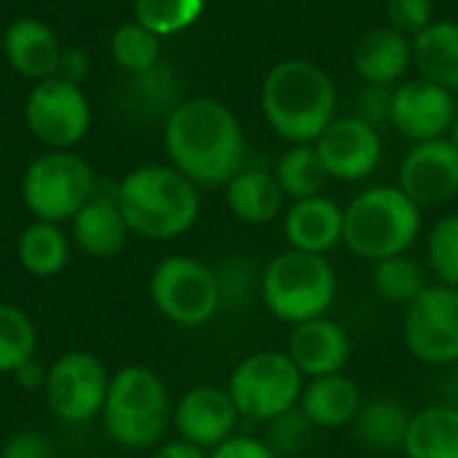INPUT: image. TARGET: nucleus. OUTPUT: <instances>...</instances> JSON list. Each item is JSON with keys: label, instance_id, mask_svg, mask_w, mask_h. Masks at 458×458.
I'll return each instance as SVG.
<instances>
[{"label": "nucleus", "instance_id": "obj_1", "mask_svg": "<svg viewBox=\"0 0 458 458\" xmlns=\"http://www.w3.org/2000/svg\"><path fill=\"white\" fill-rule=\"evenodd\" d=\"M164 150L196 188H225L244 169L247 140L228 105L215 97H191L169 110Z\"/></svg>", "mask_w": 458, "mask_h": 458}, {"label": "nucleus", "instance_id": "obj_2", "mask_svg": "<svg viewBox=\"0 0 458 458\" xmlns=\"http://www.w3.org/2000/svg\"><path fill=\"white\" fill-rule=\"evenodd\" d=\"M260 107L268 126L284 142L314 145L335 118V81L317 62L282 59L263 78Z\"/></svg>", "mask_w": 458, "mask_h": 458}, {"label": "nucleus", "instance_id": "obj_3", "mask_svg": "<svg viewBox=\"0 0 458 458\" xmlns=\"http://www.w3.org/2000/svg\"><path fill=\"white\" fill-rule=\"evenodd\" d=\"M118 209L131 233L150 242L185 236L201 215L199 188L172 164H145L115 185Z\"/></svg>", "mask_w": 458, "mask_h": 458}, {"label": "nucleus", "instance_id": "obj_4", "mask_svg": "<svg viewBox=\"0 0 458 458\" xmlns=\"http://www.w3.org/2000/svg\"><path fill=\"white\" fill-rule=\"evenodd\" d=\"M174 400L164 378L148 365H126L110 376L102 424L123 451H153L166 440Z\"/></svg>", "mask_w": 458, "mask_h": 458}, {"label": "nucleus", "instance_id": "obj_5", "mask_svg": "<svg viewBox=\"0 0 458 458\" xmlns=\"http://www.w3.org/2000/svg\"><path fill=\"white\" fill-rule=\"evenodd\" d=\"M421 228L424 212L397 185L365 188L344 207V244L368 263L411 252Z\"/></svg>", "mask_w": 458, "mask_h": 458}, {"label": "nucleus", "instance_id": "obj_6", "mask_svg": "<svg viewBox=\"0 0 458 458\" xmlns=\"http://www.w3.org/2000/svg\"><path fill=\"white\" fill-rule=\"evenodd\" d=\"M335 301L338 274L325 255H309L287 247L263 266L260 303L274 319L290 327L327 317Z\"/></svg>", "mask_w": 458, "mask_h": 458}, {"label": "nucleus", "instance_id": "obj_7", "mask_svg": "<svg viewBox=\"0 0 458 458\" xmlns=\"http://www.w3.org/2000/svg\"><path fill=\"white\" fill-rule=\"evenodd\" d=\"M306 378L284 349H260L242 357L228 376V394L250 424H268L271 419L298 408Z\"/></svg>", "mask_w": 458, "mask_h": 458}, {"label": "nucleus", "instance_id": "obj_8", "mask_svg": "<svg viewBox=\"0 0 458 458\" xmlns=\"http://www.w3.org/2000/svg\"><path fill=\"white\" fill-rule=\"evenodd\" d=\"M153 309L177 327H204L223 311L220 284L212 266L193 255L161 258L148 279Z\"/></svg>", "mask_w": 458, "mask_h": 458}, {"label": "nucleus", "instance_id": "obj_9", "mask_svg": "<svg viewBox=\"0 0 458 458\" xmlns=\"http://www.w3.org/2000/svg\"><path fill=\"white\" fill-rule=\"evenodd\" d=\"M94 191V172L75 150H46L21 174V201L43 223H70Z\"/></svg>", "mask_w": 458, "mask_h": 458}, {"label": "nucleus", "instance_id": "obj_10", "mask_svg": "<svg viewBox=\"0 0 458 458\" xmlns=\"http://www.w3.org/2000/svg\"><path fill=\"white\" fill-rule=\"evenodd\" d=\"M30 134L48 150H72L91 129V105L78 83L59 75L38 81L24 102Z\"/></svg>", "mask_w": 458, "mask_h": 458}, {"label": "nucleus", "instance_id": "obj_11", "mask_svg": "<svg viewBox=\"0 0 458 458\" xmlns=\"http://www.w3.org/2000/svg\"><path fill=\"white\" fill-rule=\"evenodd\" d=\"M110 376L91 352H64L48 365L43 397L48 411L64 424H89L102 416Z\"/></svg>", "mask_w": 458, "mask_h": 458}, {"label": "nucleus", "instance_id": "obj_12", "mask_svg": "<svg viewBox=\"0 0 458 458\" xmlns=\"http://www.w3.org/2000/svg\"><path fill=\"white\" fill-rule=\"evenodd\" d=\"M408 354L429 368L458 362V290L432 282L403 314Z\"/></svg>", "mask_w": 458, "mask_h": 458}, {"label": "nucleus", "instance_id": "obj_13", "mask_svg": "<svg viewBox=\"0 0 458 458\" xmlns=\"http://www.w3.org/2000/svg\"><path fill=\"white\" fill-rule=\"evenodd\" d=\"M397 188L424 212L443 209L458 199V150L448 137L416 142L397 174Z\"/></svg>", "mask_w": 458, "mask_h": 458}, {"label": "nucleus", "instance_id": "obj_14", "mask_svg": "<svg viewBox=\"0 0 458 458\" xmlns=\"http://www.w3.org/2000/svg\"><path fill=\"white\" fill-rule=\"evenodd\" d=\"M325 172L338 182L368 180L384 158L381 131L357 115H335L333 123L314 142Z\"/></svg>", "mask_w": 458, "mask_h": 458}, {"label": "nucleus", "instance_id": "obj_15", "mask_svg": "<svg viewBox=\"0 0 458 458\" xmlns=\"http://www.w3.org/2000/svg\"><path fill=\"white\" fill-rule=\"evenodd\" d=\"M242 416L225 386L199 384L174 400L172 427L177 437L212 451L239 432Z\"/></svg>", "mask_w": 458, "mask_h": 458}, {"label": "nucleus", "instance_id": "obj_16", "mask_svg": "<svg viewBox=\"0 0 458 458\" xmlns=\"http://www.w3.org/2000/svg\"><path fill=\"white\" fill-rule=\"evenodd\" d=\"M454 121H456V94L454 91H448L421 75L394 86L392 126L413 145L448 137Z\"/></svg>", "mask_w": 458, "mask_h": 458}, {"label": "nucleus", "instance_id": "obj_17", "mask_svg": "<svg viewBox=\"0 0 458 458\" xmlns=\"http://www.w3.org/2000/svg\"><path fill=\"white\" fill-rule=\"evenodd\" d=\"M284 352L306 381L333 376L344 373L352 360V335L338 319L327 314L295 325L290 330Z\"/></svg>", "mask_w": 458, "mask_h": 458}, {"label": "nucleus", "instance_id": "obj_18", "mask_svg": "<svg viewBox=\"0 0 458 458\" xmlns=\"http://www.w3.org/2000/svg\"><path fill=\"white\" fill-rule=\"evenodd\" d=\"M282 233L290 250L327 258L344 244V207L325 193L290 201L282 215Z\"/></svg>", "mask_w": 458, "mask_h": 458}, {"label": "nucleus", "instance_id": "obj_19", "mask_svg": "<svg viewBox=\"0 0 458 458\" xmlns=\"http://www.w3.org/2000/svg\"><path fill=\"white\" fill-rule=\"evenodd\" d=\"M62 51L64 46L59 43L56 32L32 16L13 19L3 32V54L8 67L35 83L56 75Z\"/></svg>", "mask_w": 458, "mask_h": 458}, {"label": "nucleus", "instance_id": "obj_20", "mask_svg": "<svg viewBox=\"0 0 458 458\" xmlns=\"http://www.w3.org/2000/svg\"><path fill=\"white\" fill-rule=\"evenodd\" d=\"M70 225H72L70 231L72 244L89 258H99V260L121 255L131 233L118 209L115 188L110 196L94 191V196L83 204V209L70 220Z\"/></svg>", "mask_w": 458, "mask_h": 458}, {"label": "nucleus", "instance_id": "obj_21", "mask_svg": "<svg viewBox=\"0 0 458 458\" xmlns=\"http://www.w3.org/2000/svg\"><path fill=\"white\" fill-rule=\"evenodd\" d=\"M365 397L360 384L346 373L309 378L303 384L298 408L314 429H346L354 424Z\"/></svg>", "mask_w": 458, "mask_h": 458}, {"label": "nucleus", "instance_id": "obj_22", "mask_svg": "<svg viewBox=\"0 0 458 458\" xmlns=\"http://www.w3.org/2000/svg\"><path fill=\"white\" fill-rule=\"evenodd\" d=\"M354 70L365 83L394 86L413 64V40L394 27H376L362 35L354 48Z\"/></svg>", "mask_w": 458, "mask_h": 458}, {"label": "nucleus", "instance_id": "obj_23", "mask_svg": "<svg viewBox=\"0 0 458 458\" xmlns=\"http://www.w3.org/2000/svg\"><path fill=\"white\" fill-rule=\"evenodd\" d=\"M225 207L244 225H268L284 215L287 196L274 172L244 166L225 182Z\"/></svg>", "mask_w": 458, "mask_h": 458}, {"label": "nucleus", "instance_id": "obj_24", "mask_svg": "<svg viewBox=\"0 0 458 458\" xmlns=\"http://www.w3.org/2000/svg\"><path fill=\"white\" fill-rule=\"evenodd\" d=\"M400 454L405 458H458V405L432 403L416 411Z\"/></svg>", "mask_w": 458, "mask_h": 458}, {"label": "nucleus", "instance_id": "obj_25", "mask_svg": "<svg viewBox=\"0 0 458 458\" xmlns=\"http://www.w3.org/2000/svg\"><path fill=\"white\" fill-rule=\"evenodd\" d=\"M411 411L394 397L365 400L352 429L357 443L370 454H394L403 451L405 432L411 424Z\"/></svg>", "mask_w": 458, "mask_h": 458}, {"label": "nucleus", "instance_id": "obj_26", "mask_svg": "<svg viewBox=\"0 0 458 458\" xmlns=\"http://www.w3.org/2000/svg\"><path fill=\"white\" fill-rule=\"evenodd\" d=\"M413 64L421 78L458 94V21L437 19L413 38Z\"/></svg>", "mask_w": 458, "mask_h": 458}, {"label": "nucleus", "instance_id": "obj_27", "mask_svg": "<svg viewBox=\"0 0 458 458\" xmlns=\"http://www.w3.org/2000/svg\"><path fill=\"white\" fill-rule=\"evenodd\" d=\"M70 250H72V239L64 233V228L43 220L30 223L16 242L19 266L38 279H51L62 274L70 263Z\"/></svg>", "mask_w": 458, "mask_h": 458}, {"label": "nucleus", "instance_id": "obj_28", "mask_svg": "<svg viewBox=\"0 0 458 458\" xmlns=\"http://www.w3.org/2000/svg\"><path fill=\"white\" fill-rule=\"evenodd\" d=\"M370 284L378 293L381 301L392 303V306H411L432 282H429V271L424 268V263H419L416 258H411V252L405 255H394L378 263H370Z\"/></svg>", "mask_w": 458, "mask_h": 458}, {"label": "nucleus", "instance_id": "obj_29", "mask_svg": "<svg viewBox=\"0 0 458 458\" xmlns=\"http://www.w3.org/2000/svg\"><path fill=\"white\" fill-rule=\"evenodd\" d=\"M274 177H276L282 193L287 196V201L322 196L325 185L330 180L314 145H290L279 156Z\"/></svg>", "mask_w": 458, "mask_h": 458}, {"label": "nucleus", "instance_id": "obj_30", "mask_svg": "<svg viewBox=\"0 0 458 458\" xmlns=\"http://www.w3.org/2000/svg\"><path fill=\"white\" fill-rule=\"evenodd\" d=\"M110 54H113V62L123 72L145 75L153 67H158L161 38L131 19V21H123L121 27H115V32L110 38Z\"/></svg>", "mask_w": 458, "mask_h": 458}, {"label": "nucleus", "instance_id": "obj_31", "mask_svg": "<svg viewBox=\"0 0 458 458\" xmlns=\"http://www.w3.org/2000/svg\"><path fill=\"white\" fill-rule=\"evenodd\" d=\"M38 354V327L13 303H0V373H13Z\"/></svg>", "mask_w": 458, "mask_h": 458}, {"label": "nucleus", "instance_id": "obj_32", "mask_svg": "<svg viewBox=\"0 0 458 458\" xmlns=\"http://www.w3.org/2000/svg\"><path fill=\"white\" fill-rule=\"evenodd\" d=\"M424 266L437 284L458 290V212L432 223L424 242Z\"/></svg>", "mask_w": 458, "mask_h": 458}, {"label": "nucleus", "instance_id": "obj_33", "mask_svg": "<svg viewBox=\"0 0 458 458\" xmlns=\"http://www.w3.org/2000/svg\"><path fill=\"white\" fill-rule=\"evenodd\" d=\"M207 0H134V21L158 38L177 35L193 27L204 13Z\"/></svg>", "mask_w": 458, "mask_h": 458}, {"label": "nucleus", "instance_id": "obj_34", "mask_svg": "<svg viewBox=\"0 0 458 458\" xmlns=\"http://www.w3.org/2000/svg\"><path fill=\"white\" fill-rule=\"evenodd\" d=\"M217 274V284H220V298H223V309H250L255 301H260V274L263 268H258L250 258H228L225 263H220V268H215Z\"/></svg>", "mask_w": 458, "mask_h": 458}, {"label": "nucleus", "instance_id": "obj_35", "mask_svg": "<svg viewBox=\"0 0 458 458\" xmlns=\"http://www.w3.org/2000/svg\"><path fill=\"white\" fill-rule=\"evenodd\" d=\"M263 440L271 445V451L279 458H298L314 437V427L311 421L301 413V408H293L276 419H271L268 424H263Z\"/></svg>", "mask_w": 458, "mask_h": 458}, {"label": "nucleus", "instance_id": "obj_36", "mask_svg": "<svg viewBox=\"0 0 458 458\" xmlns=\"http://www.w3.org/2000/svg\"><path fill=\"white\" fill-rule=\"evenodd\" d=\"M386 19L389 27L408 35L411 40L437 21L432 0H386Z\"/></svg>", "mask_w": 458, "mask_h": 458}, {"label": "nucleus", "instance_id": "obj_37", "mask_svg": "<svg viewBox=\"0 0 458 458\" xmlns=\"http://www.w3.org/2000/svg\"><path fill=\"white\" fill-rule=\"evenodd\" d=\"M392 99H394V86L365 83V89L357 97V113L354 115L381 131L384 126H392Z\"/></svg>", "mask_w": 458, "mask_h": 458}, {"label": "nucleus", "instance_id": "obj_38", "mask_svg": "<svg viewBox=\"0 0 458 458\" xmlns=\"http://www.w3.org/2000/svg\"><path fill=\"white\" fill-rule=\"evenodd\" d=\"M0 458H56V448L46 435L27 429L5 440V445L0 448Z\"/></svg>", "mask_w": 458, "mask_h": 458}, {"label": "nucleus", "instance_id": "obj_39", "mask_svg": "<svg viewBox=\"0 0 458 458\" xmlns=\"http://www.w3.org/2000/svg\"><path fill=\"white\" fill-rule=\"evenodd\" d=\"M209 458H279L271 445L258 437V435H244V432H236L231 440H225L223 445L212 448Z\"/></svg>", "mask_w": 458, "mask_h": 458}, {"label": "nucleus", "instance_id": "obj_40", "mask_svg": "<svg viewBox=\"0 0 458 458\" xmlns=\"http://www.w3.org/2000/svg\"><path fill=\"white\" fill-rule=\"evenodd\" d=\"M11 376H13V381H16V386H19L21 392L35 394V392H43V386H46L48 365H43V362H38V357H32V360H27L21 368H16Z\"/></svg>", "mask_w": 458, "mask_h": 458}, {"label": "nucleus", "instance_id": "obj_41", "mask_svg": "<svg viewBox=\"0 0 458 458\" xmlns=\"http://www.w3.org/2000/svg\"><path fill=\"white\" fill-rule=\"evenodd\" d=\"M86 72H89V56H86V51H81V48H64L62 51V59H59V67H56V75L62 81H70V83H78L81 86V81L86 78Z\"/></svg>", "mask_w": 458, "mask_h": 458}, {"label": "nucleus", "instance_id": "obj_42", "mask_svg": "<svg viewBox=\"0 0 458 458\" xmlns=\"http://www.w3.org/2000/svg\"><path fill=\"white\" fill-rule=\"evenodd\" d=\"M150 458H209V451H204L182 437H174V440H164L161 445H156Z\"/></svg>", "mask_w": 458, "mask_h": 458}, {"label": "nucleus", "instance_id": "obj_43", "mask_svg": "<svg viewBox=\"0 0 458 458\" xmlns=\"http://www.w3.org/2000/svg\"><path fill=\"white\" fill-rule=\"evenodd\" d=\"M448 140H451V145L458 150V113H456V121H454V126H451V131H448Z\"/></svg>", "mask_w": 458, "mask_h": 458}, {"label": "nucleus", "instance_id": "obj_44", "mask_svg": "<svg viewBox=\"0 0 458 458\" xmlns=\"http://www.w3.org/2000/svg\"><path fill=\"white\" fill-rule=\"evenodd\" d=\"M456 113H458V97H456Z\"/></svg>", "mask_w": 458, "mask_h": 458}]
</instances>
